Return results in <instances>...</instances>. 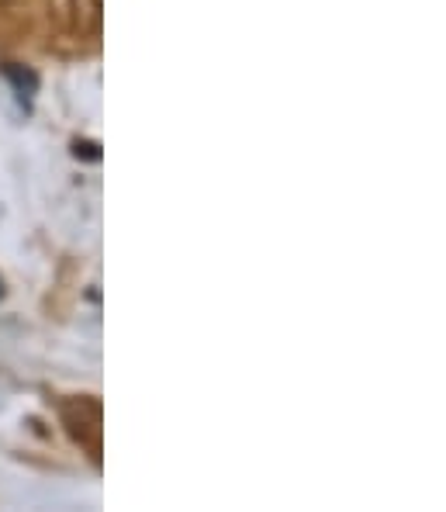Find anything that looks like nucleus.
Returning <instances> with one entry per match:
<instances>
[{
	"mask_svg": "<svg viewBox=\"0 0 446 512\" xmlns=\"http://www.w3.org/2000/svg\"><path fill=\"white\" fill-rule=\"evenodd\" d=\"M7 4H14V0H0V7H7Z\"/></svg>",
	"mask_w": 446,
	"mask_h": 512,
	"instance_id": "1",
	"label": "nucleus"
}]
</instances>
